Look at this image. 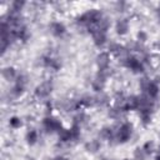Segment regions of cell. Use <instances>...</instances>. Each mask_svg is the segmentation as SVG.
<instances>
[{
    "mask_svg": "<svg viewBox=\"0 0 160 160\" xmlns=\"http://www.w3.org/2000/svg\"><path fill=\"white\" fill-rule=\"evenodd\" d=\"M102 16H104V12L100 9H89L75 18V25L79 29L88 30V28L94 26Z\"/></svg>",
    "mask_w": 160,
    "mask_h": 160,
    "instance_id": "obj_1",
    "label": "cell"
},
{
    "mask_svg": "<svg viewBox=\"0 0 160 160\" xmlns=\"http://www.w3.org/2000/svg\"><path fill=\"white\" fill-rule=\"evenodd\" d=\"M115 130V144L128 142L134 134V125L130 121L119 122L112 126Z\"/></svg>",
    "mask_w": 160,
    "mask_h": 160,
    "instance_id": "obj_2",
    "label": "cell"
},
{
    "mask_svg": "<svg viewBox=\"0 0 160 160\" xmlns=\"http://www.w3.org/2000/svg\"><path fill=\"white\" fill-rule=\"evenodd\" d=\"M54 108L60 112L79 111L81 108L79 98H61L54 102Z\"/></svg>",
    "mask_w": 160,
    "mask_h": 160,
    "instance_id": "obj_3",
    "label": "cell"
},
{
    "mask_svg": "<svg viewBox=\"0 0 160 160\" xmlns=\"http://www.w3.org/2000/svg\"><path fill=\"white\" fill-rule=\"evenodd\" d=\"M52 90H54V82H52V80L48 79V80L41 81L39 85H36V88L34 90V96H35V99H38L40 101H45L51 95Z\"/></svg>",
    "mask_w": 160,
    "mask_h": 160,
    "instance_id": "obj_4",
    "label": "cell"
},
{
    "mask_svg": "<svg viewBox=\"0 0 160 160\" xmlns=\"http://www.w3.org/2000/svg\"><path fill=\"white\" fill-rule=\"evenodd\" d=\"M41 128L45 134H56L62 128V124L56 116L50 115L44 116V119L41 120Z\"/></svg>",
    "mask_w": 160,
    "mask_h": 160,
    "instance_id": "obj_5",
    "label": "cell"
},
{
    "mask_svg": "<svg viewBox=\"0 0 160 160\" xmlns=\"http://www.w3.org/2000/svg\"><path fill=\"white\" fill-rule=\"evenodd\" d=\"M138 99H139V108H138V111L139 110H149V111H155V106H156V100L150 98L148 94H140L138 95Z\"/></svg>",
    "mask_w": 160,
    "mask_h": 160,
    "instance_id": "obj_6",
    "label": "cell"
},
{
    "mask_svg": "<svg viewBox=\"0 0 160 160\" xmlns=\"http://www.w3.org/2000/svg\"><path fill=\"white\" fill-rule=\"evenodd\" d=\"M124 68L129 69L132 74H141L145 71V65L141 62V60L138 56H134V55L130 56V59L126 61Z\"/></svg>",
    "mask_w": 160,
    "mask_h": 160,
    "instance_id": "obj_7",
    "label": "cell"
},
{
    "mask_svg": "<svg viewBox=\"0 0 160 160\" xmlns=\"http://www.w3.org/2000/svg\"><path fill=\"white\" fill-rule=\"evenodd\" d=\"M98 139L101 141H108L109 144H115V130L112 126H102L98 132Z\"/></svg>",
    "mask_w": 160,
    "mask_h": 160,
    "instance_id": "obj_8",
    "label": "cell"
},
{
    "mask_svg": "<svg viewBox=\"0 0 160 160\" xmlns=\"http://www.w3.org/2000/svg\"><path fill=\"white\" fill-rule=\"evenodd\" d=\"M110 62H111V58L110 54L108 51H100L96 56H95V64L98 70H105L110 68Z\"/></svg>",
    "mask_w": 160,
    "mask_h": 160,
    "instance_id": "obj_9",
    "label": "cell"
},
{
    "mask_svg": "<svg viewBox=\"0 0 160 160\" xmlns=\"http://www.w3.org/2000/svg\"><path fill=\"white\" fill-rule=\"evenodd\" d=\"M39 64H40V66L46 68V69H50V70H54V71H58L61 68V62L58 59H55L52 56H49V55L41 56L39 59Z\"/></svg>",
    "mask_w": 160,
    "mask_h": 160,
    "instance_id": "obj_10",
    "label": "cell"
},
{
    "mask_svg": "<svg viewBox=\"0 0 160 160\" xmlns=\"http://www.w3.org/2000/svg\"><path fill=\"white\" fill-rule=\"evenodd\" d=\"M114 29H115V32L119 36H125L130 31V22H129V20L126 18H119L115 21Z\"/></svg>",
    "mask_w": 160,
    "mask_h": 160,
    "instance_id": "obj_11",
    "label": "cell"
},
{
    "mask_svg": "<svg viewBox=\"0 0 160 160\" xmlns=\"http://www.w3.org/2000/svg\"><path fill=\"white\" fill-rule=\"evenodd\" d=\"M50 34L55 38H62L66 34V26L61 21H51L48 26Z\"/></svg>",
    "mask_w": 160,
    "mask_h": 160,
    "instance_id": "obj_12",
    "label": "cell"
},
{
    "mask_svg": "<svg viewBox=\"0 0 160 160\" xmlns=\"http://www.w3.org/2000/svg\"><path fill=\"white\" fill-rule=\"evenodd\" d=\"M91 38H92V42L96 48L101 49L104 48L105 45H108V35L106 32H102V31H99V30H95L92 34H91Z\"/></svg>",
    "mask_w": 160,
    "mask_h": 160,
    "instance_id": "obj_13",
    "label": "cell"
},
{
    "mask_svg": "<svg viewBox=\"0 0 160 160\" xmlns=\"http://www.w3.org/2000/svg\"><path fill=\"white\" fill-rule=\"evenodd\" d=\"M94 99H95V106L96 108H106L110 104V96L105 91L95 92Z\"/></svg>",
    "mask_w": 160,
    "mask_h": 160,
    "instance_id": "obj_14",
    "label": "cell"
},
{
    "mask_svg": "<svg viewBox=\"0 0 160 160\" xmlns=\"http://www.w3.org/2000/svg\"><path fill=\"white\" fill-rule=\"evenodd\" d=\"M125 114L126 112L124 110H121V109H119L116 106H110V108H108V111H106L108 118L114 120V121H116V122H119L125 116Z\"/></svg>",
    "mask_w": 160,
    "mask_h": 160,
    "instance_id": "obj_15",
    "label": "cell"
},
{
    "mask_svg": "<svg viewBox=\"0 0 160 160\" xmlns=\"http://www.w3.org/2000/svg\"><path fill=\"white\" fill-rule=\"evenodd\" d=\"M84 149L86 152L89 154H96L100 151L101 149V141L99 139H91V140H88L85 144H84Z\"/></svg>",
    "mask_w": 160,
    "mask_h": 160,
    "instance_id": "obj_16",
    "label": "cell"
},
{
    "mask_svg": "<svg viewBox=\"0 0 160 160\" xmlns=\"http://www.w3.org/2000/svg\"><path fill=\"white\" fill-rule=\"evenodd\" d=\"M18 75H19V74L16 72V69L12 68V66H5V68H2V70H1V76H2V79H4L5 81H8V82H11V81L15 82Z\"/></svg>",
    "mask_w": 160,
    "mask_h": 160,
    "instance_id": "obj_17",
    "label": "cell"
},
{
    "mask_svg": "<svg viewBox=\"0 0 160 160\" xmlns=\"http://www.w3.org/2000/svg\"><path fill=\"white\" fill-rule=\"evenodd\" d=\"M126 98H128V95H125V94L121 92V91L115 92V95H114V98H112L114 106H116V108L124 110L125 112H128V111H126Z\"/></svg>",
    "mask_w": 160,
    "mask_h": 160,
    "instance_id": "obj_18",
    "label": "cell"
},
{
    "mask_svg": "<svg viewBox=\"0 0 160 160\" xmlns=\"http://www.w3.org/2000/svg\"><path fill=\"white\" fill-rule=\"evenodd\" d=\"M79 100H80V104H81V108L89 109V108L95 106V99H94L92 94H89V92L82 94L81 96H79Z\"/></svg>",
    "mask_w": 160,
    "mask_h": 160,
    "instance_id": "obj_19",
    "label": "cell"
},
{
    "mask_svg": "<svg viewBox=\"0 0 160 160\" xmlns=\"http://www.w3.org/2000/svg\"><path fill=\"white\" fill-rule=\"evenodd\" d=\"M56 134H58V140H59V142H61V144H70V142H72L71 134H70V129H66V128L62 126Z\"/></svg>",
    "mask_w": 160,
    "mask_h": 160,
    "instance_id": "obj_20",
    "label": "cell"
},
{
    "mask_svg": "<svg viewBox=\"0 0 160 160\" xmlns=\"http://www.w3.org/2000/svg\"><path fill=\"white\" fill-rule=\"evenodd\" d=\"M139 121L142 126H149L151 124V120H152V111H149V110H139Z\"/></svg>",
    "mask_w": 160,
    "mask_h": 160,
    "instance_id": "obj_21",
    "label": "cell"
},
{
    "mask_svg": "<svg viewBox=\"0 0 160 160\" xmlns=\"http://www.w3.org/2000/svg\"><path fill=\"white\" fill-rule=\"evenodd\" d=\"M88 121H89V116H88V114H86L85 111H82V110L76 111V114L72 116V124H74V125L82 126V125L88 124Z\"/></svg>",
    "mask_w": 160,
    "mask_h": 160,
    "instance_id": "obj_22",
    "label": "cell"
},
{
    "mask_svg": "<svg viewBox=\"0 0 160 160\" xmlns=\"http://www.w3.org/2000/svg\"><path fill=\"white\" fill-rule=\"evenodd\" d=\"M25 141H26V144L28 145H30V146H32V145H35L38 141H39V132L35 130V129H29L28 131H26V134H25Z\"/></svg>",
    "mask_w": 160,
    "mask_h": 160,
    "instance_id": "obj_23",
    "label": "cell"
},
{
    "mask_svg": "<svg viewBox=\"0 0 160 160\" xmlns=\"http://www.w3.org/2000/svg\"><path fill=\"white\" fill-rule=\"evenodd\" d=\"M139 108V99L138 95H128L126 98V111H138Z\"/></svg>",
    "mask_w": 160,
    "mask_h": 160,
    "instance_id": "obj_24",
    "label": "cell"
},
{
    "mask_svg": "<svg viewBox=\"0 0 160 160\" xmlns=\"http://www.w3.org/2000/svg\"><path fill=\"white\" fill-rule=\"evenodd\" d=\"M15 31H16V34H18L19 40H20V41H22V42L28 41V40L30 39V36H31V32L29 31V29H28V26H26V25H24V26H21V28H19V29H16Z\"/></svg>",
    "mask_w": 160,
    "mask_h": 160,
    "instance_id": "obj_25",
    "label": "cell"
},
{
    "mask_svg": "<svg viewBox=\"0 0 160 160\" xmlns=\"http://www.w3.org/2000/svg\"><path fill=\"white\" fill-rule=\"evenodd\" d=\"M152 82V79H150L149 76H141L139 79V89L141 90V94H146L150 85Z\"/></svg>",
    "mask_w": 160,
    "mask_h": 160,
    "instance_id": "obj_26",
    "label": "cell"
},
{
    "mask_svg": "<svg viewBox=\"0 0 160 160\" xmlns=\"http://www.w3.org/2000/svg\"><path fill=\"white\" fill-rule=\"evenodd\" d=\"M122 44L116 41V40H110L108 42V52L109 54H112V55H116L121 49H122Z\"/></svg>",
    "mask_w": 160,
    "mask_h": 160,
    "instance_id": "obj_27",
    "label": "cell"
},
{
    "mask_svg": "<svg viewBox=\"0 0 160 160\" xmlns=\"http://www.w3.org/2000/svg\"><path fill=\"white\" fill-rule=\"evenodd\" d=\"M132 156H134V160H148V158L150 155L145 151V149L142 146H138V148L134 149Z\"/></svg>",
    "mask_w": 160,
    "mask_h": 160,
    "instance_id": "obj_28",
    "label": "cell"
},
{
    "mask_svg": "<svg viewBox=\"0 0 160 160\" xmlns=\"http://www.w3.org/2000/svg\"><path fill=\"white\" fill-rule=\"evenodd\" d=\"M146 94H148L150 98H152V99L156 100V99L159 98V95H160V86H159V84L152 80V82H151V85H150V88H149V90H148Z\"/></svg>",
    "mask_w": 160,
    "mask_h": 160,
    "instance_id": "obj_29",
    "label": "cell"
},
{
    "mask_svg": "<svg viewBox=\"0 0 160 160\" xmlns=\"http://www.w3.org/2000/svg\"><path fill=\"white\" fill-rule=\"evenodd\" d=\"M25 5H26V2H25L24 0H14V1L10 4L9 10L15 11V12H21V11L24 10Z\"/></svg>",
    "mask_w": 160,
    "mask_h": 160,
    "instance_id": "obj_30",
    "label": "cell"
},
{
    "mask_svg": "<svg viewBox=\"0 0 160 160\" xmlns=\"http://www.w3.org/2000/svg\"><path fill=\"white\" fill-rule=\"evenodd\" d=\"M22 125H24V120H22L20 116H11V118L9 119V126H10L11 129H14V130L20 129Z\"/></svg>",
    "mask_w": 160,
    "mask_h": 160,
    "instance_id": "obj_31",
    "label": "cell"
},
{
    "mask_svg": "<svg viewBox=\"0 0 160 160\" xmlns=\"http://www.w3.org/2000/svg\"><path fill=\"white\" fill-rule=\"evenodd\" d=\"M70 134H71V139H72V142L74 141H78L79 139H80V136H81V126H79V125H71L70 128Z\"/></svg>",
    "mask_w": 160,
    "mask_h": 160,
    "instance_id": "obj_32",
    "label": "cell"
},
{
    "mask_svg": "<svg viewBox=\"0 0 160 160\" xmlns=\"http://www.w3.org/2000/svg\"><path fill=\"white\" fill-rule=\"evenodd\" d=\"M28 82H29V78L25 74H19L18 78H16V80H15V85H18V86H20L22 89H26Z\"/></svg>",
    "mask_w": 160,
    "mask_h": 160,
    "instance_id": "obj_33",
    "label": "cell"
},
{
    "mask_svg": "<svg viewBox=\"0 0 160 160\" xmlns=\"http://www.w3.org/2000/svg\"><path fill=\"white\" fill-rule=\"evenodd\" d=\"M135 40L140 44H145L149 40V34L145 30H138L136 35H135Z\"/></svg>",
    "mask_w": 160,
    "mask_h": 160,
    "instance_id": "obj_34",
    "label": "cell"
},
{
    "mask_svg": "<svg viewBox=\"0 0 160 160\" xmlns=\"http://www.w3.org/2000/svg\"><path fill=\"white\" fill-rule=\"evenodd\" d=\"M142 148L145 149V151H146L149 155H151V154L155 151V149H156V148H155V142L151 141V140H148V141L142 145Z\"/></svg>",
    "mask_w": 160,
    "mask_h": 160,
    "instance_id": "obj_35",
    "label": "cell"
},
{
    "mask_svg": "<svg viewBox=\"0 0 160 160\" xmlns=\"http://www.w3.org/2000/svg\"><path fill=\"white\" fill-rule=\"evenodd\" d=\"M114 6H115V10L118 12H125L126 8H128V2H125V1H116L114 4Z\"/></svg>",
    "mask_w": 160,
    "mask_h": 160,
    "instance_id": "obj_36",
    "label": "cell"
},
{
    "mask_svg": "<svg viewBox=\"0 0 160 160\" xmlns=\"http://www.w3.org/2000/svg\"><path fill=\"white\" fill-rule=\"evenodd\" d=\"M155 18H156V21L160 24V9L159 8L155 10Z\"/></svg>",
    "mask_w": 160,
    "mask_h": 160,
    "instance_id": "obj_37",
    "label": "cell"
},
{
    "mask_svg": "<svg viewBox=\"0 0 160 160\" xmlns=\"http://www.w3.org/2000/svg\"><path fill=\"white\" fill-rule=\"evenodd\" d=\"M52 160H69V159L65 158V156H62V155H58V156H55Z\"/></svg>",
    "mask_w": 160,
    "mask_h": 160,
    "instance_id": "obj_38",
    "label": "cell"
},
{
    "mask_svg": "<svg viewBox=\"0 0 160 160\" xmlns=\"http://www.w3.org/2000/svg\"><path fill=\"white\" fill-rule=\"evenodd\" d=\"M154 49L158 51V52H160V41H158V42H155V45H154Z\"/></svg>",
    "mask_w": 160,
    "mask_h": 160,
    "instance_id": "obj_39",
    "label": "cell"
},
{
    "mask_svg": "<svg viewBox=\"0 0 160 160\" xmlns=\"http://www.w3.org/2000/svg\"><path fill=\"white\" fill-rule=\"evenodd\" d=\"M154 160H160V154H156L155 158H154Z\"/></svg>",
    "mask_w": 160,
    "mask_h": 160,
    "instance_id": "obj_40",
    "label": "cell"
},
{
    "mask_svg": "<svg viewBox=\"0 0 160 160\" xmlns=\"http://www.w3.org/2000/svg\"><path fill=\"white\" fill-rule=\"evenodd\" d=\"M158 154H160V144L158 145Z\"/></svg>",
    "mask_w": 160,
    "mask_h": 160,
    "instance_id": "obj_41",
    "label": "cell"
},
{
    "mask_svg": "<svg viewBox=\"0 0 160 160\" xmlns=\"http://www.w3.org/2000/svg\"><path fill=\"white\" fill-rule=\"evenodd\" d=\"M158 8H159V9H160V2H159V6H158Z\"/></svg>",
    "mask_w": 160,
    "mask_h": 160,
    "instance_id": "obj_42",
    "label": "cell"
},
{
    "mask_svg": "<svg viewBox=\"0 0 160 160\" xmlns=\"http://www.w3.org/2000/svg\"><path fill=\"white\" fill-rule=\"evenodd\" d=\"M124 160H130V159H124Z\"/></svg>",
    "mask_w": 160,
    "mask_h": 160,
    "instance_id": "obj_43",
    "label": "cell"
}]
</instances>
